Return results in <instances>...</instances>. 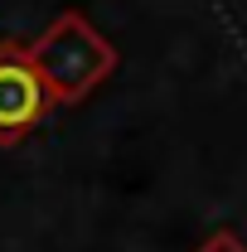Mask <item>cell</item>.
<instances>
[{
	"instance_id": "1",
	"label": "cell",
	"mask_w": 247,
	"mask_h": 252,
	"mask_svg": "<svg viewBox=\"0 0 247 252\" xmlns=\"http://www.w3.org/2000/svg\"><path fill=\"white\" fill-rule=\"evenodd\" d=\"M25 59L34 63V73L44 78L54 102H78L117 68V49L83 15H59Z\"/></svg>"
},
{
	"instance_id": "2",
	"label": "cell",
	"mask_w": 247,
	"mask_h": 252,
	"mask_svg": "<svg viewBox=\"0 0 247 252\" xmlns=\"http://www.w3.org/2000/svg\"><path fill=\"white\" fill-rule=\"evenodd\" d=\"M54 93L44 88V78L34 73L25 49L5 44L0 49V141H15L25 126H34L49 112Z\"/></svg>"
}]
</instances>
